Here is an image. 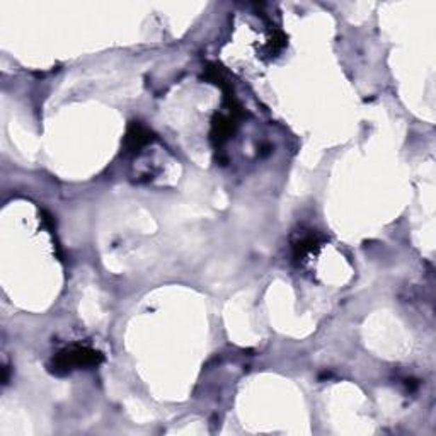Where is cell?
I'll return each mask as SVG.
<instances>
[{"label": "cell", "mask_w": 436, "mask_h": 436, "mask_svg": "<svg viewBox=\"0 0 436 436\" xmlns=\"http://www.w3.org/2000/svg\"><path fill=\"white\" fill-rule=\"evenodd\" d=\"M101 362H103V355L96 349L87 348V346H72V348L63 349L62 353L55 356L51 370L55 374L63 375L67 371L75 370V368L96 367Z\"/></svg>", "instance_id": "6da1fadb"}, {"label": "cell", "mask_w": 436, "mask_h": 436, "mask_svg": "<svg viewBox=\"0 0 436 436\" xmlns=\"http://www.w3.org/2000/svg\"><path fill=\"white\" fill-rule=\"evenodd\" d=\"M321 247V240L315 234H305L300 237L295 244H293V258L296 261H305L309 255L317 253Z\"/></svg>", "instance_id": "277c9868"}, {"label": "cell", "mask_w": 436, "mask_h": 436, "mask_svg": "<svg viewBox=\"0 0 436 436\" xmlns=\"http://www.w3.org/2000/svg\"><path fill=\"white\" fill-rule=\"evenodd\" d=\"M152 142V133L150 130H146L144 125L133 121L130 123L125 137V146L128 152H138V150L144 149L145 145H149Z\"/></svg>", "instance_id": "3957f363"}, {"label": "cell", "mask_w": 436, "mask_h": 436, "mask_svg": "<svg viewBox=\"0 0 436 436\" xmlns=\"http://www.w3.org/2000/svg\"><path fill=\"white\" fill-rule=\"evenodd\" d=\"M235 119L237 118H234L232 115H228V116L217 115L215 118H213L212 142H213V145L217 146V149H220V146L232 137V133H234Z\"/></svg>", "instance_id": "7a4b0ae2"}]
</instances>
